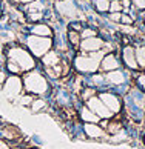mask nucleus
<instances>
[{
  "mask_svg": "<svg viewBox=\"0 0 145 149\" xmlns=\"http://www.w3.org/2000/svg\"><path fill=\"white\" fill-rule=\"evenodd\" d=\"M22 80H23L25 92H28V94L42 97V95H45V94L49 92V81H48V79L37 69H32V71L25 72V75H23Z\"/></svg>",
  "mask_w": 145,
  "mask_h": 149,
  "instance_id": "nucleus-1",
  "label": "nucleus"
},
{
  "mask_svg": "<svg viewBox=\"0 0 145 149\" xmlns=\"http://www.w3.org/2000/svg\"><path fill=\"white\" fill-rule=\"evenodd\" d=\"M105 51H97V52H87L80 54L74 58V68L82 74H94L100 68V60L103 58Z\"/></svg>",
  "mask_w": 145,
  "mask_h": 149,
  "instance_id": "nucleus-2",
  "label": "nucleus"
},
{
  "mask_svg": "<svg viewBox=\"0 0 145 149\" xmlns=\"http://www.w3.org/2000/svg\"><path fill=\"white\" fill-rule=\"evenodd\" d=\"M6 56L9 60H13L20 68L22 72H28V71L36 69V57L28 51V49L22 46H9L6 51Z\"/></svg>",
  "mask_w": 145,
  "mask_h": 149,
  "instance_id": "nucleus-3",
  "label": "nucleus"
},
{
  "mask_svg": "<svg viewBox=\"0 0 145 149\" xmlns=\"http://www.w3.org/2000/svg\"><path fill=\"white\" fill-rule=\"evenodd\" d=\"M25 45L28 48V51H30L36 58H42L48 51L53 49L54 42H53L51 37H39V36L30 34L25 38Z\"/></svg>",
  "mask_w": 145,
  "mask_h": 149,
  "instance_id": "nucleus-4",
  "label": "nucleus"
},
{
  "mask_svg": "<svg viewBox=\"0 0 145 149\" xmlns=\"http://www.w3.org/2000/svg\"><path fill=\"white\" fill-rule=\"evenodd\" d=\"M23 91H25V88H23V80H22V77L20 75H14V74L8 75L6 81H5L3 86H2L3 95L6 97L8 100H11V102L17 100L22 94H23Z\"/></svg>",
  "mask_w": 145,
  "mask_h": 149,
  "instance_id": "nucleus-5",
  "label": "nucleus"
},
{
  "mask_svg": "<svg viewBox=\"0 0 145 149\" xmlns=\"http://www.w3.org/2000/svg\"><path fill=\"white\" fill-rule=\"evenodd\" d=\"M87 106L90 108L100 120H111V118H113V112H111L110 109L105 106V103L100 100L97 95L91 97L90 100L87 102Z\"/></svg>",
  "mask_w": 145,
  "mask_h": 149,
  "instance_id": "nucleus-6",
  "label": "nucleus"
},
{
  "mask_svg": "<svg viewBox=\"0 0 145 149\" xmlns=\"http://www.w3.org/2000/svg\"><path fill=\"white\" fill-rule=\"evenodd\" d=\"M105 48V42L103 38L100 37H90V38H82L80 45H79V49L87 54V52H97V51H102Z\"/></svg>",
  "mask_w": 145,
  "mask_h": 149,
  "instance_id": "nucleus-7",
  "label": "nucleus"
},
{
  "mask_svg": "<svg viewBox=\"0 0 145 149\" xmlns=\"http://www.w3.org/2000/svg\"><path fill=\"white\" fill-rule=\"evenodd\" d=\"M99 98L105 103V106H107L113 114L120 112L122 102H120V98L116 95V94H113V92H100L99 94Z\"/></svg>",
  "mask_w": 145,
  "mask_h": 149,
  "instance_id": "nucleus-8",
  "label": "nucleus"
},
{
  "mask_svg": "<svg viewBox=\"0 0 145 149\" xmlns=\"http://www.w3.org/2000/svg\"><path fill=\"white\" fill-rule=\"evenodd\" d=\"M122 62L128 69H139L137 60H136V48L131 45H125L122 48Z\"/></svg>",
  "mask_w": 145,
  "mask_h": 149,
  "instance_id": "nucleus-9",
  "label": "nucleus"
},
{
  "mask_svg": "<svg viewBox=\"0 0 145 149\" xmlns=\"http://www.w3.org/2000/svg\"><path fill=\"white\" fill-rule=\"evenodd\" d=\"M56 6H57V13L62 15V17L72 19L79 14V9H77V6L74 3H72V0H59Z\"/></svg>",
  "mask_w": 145,
  "mask_h": 149,
  "instance_id": "nucleus-10",
  "label": "nucleus"
},
{
  "mask_svg": "<svg viewBox=\"0 0 145 149\" xmlns=\"http://www.w3.org/2000/svg\"><path fill=\"white\" fill-rule=\"evenodd\" d=\"M120 66V62L116 54L113 52H108L105 54L103 58L100 60V72H110V71H114V69H119Z\"/></svg>",
  "mask_w": 145,
  "mask_h": 149,
  "instance_id": "nucleus-11",
  "label": "nucleus"
},
{
  "mask_svg": "<svg viewBox=\"0 0 145 149\" xmlns=\"http://www.w3.org/2000/svg\"><path fill=\"white\" fill-rule=\"evenodd\" d=\"M105 80H107V83H110V85L120 86V85L125 83L127 75H125L124 71L114 69V71H110V72H105Z\"/></svg>",
  "mask_w": 145,
  "mask_h": 149,
  "instance_id": "nucleus-12",
  "label": "nucleus"
},
{
  "mask_svg": "<svg viewBox=\"0 0 145 149\" xmlns=\"http://www.w3.org/2000/svg\"><path fill=\"white\" fill-rule=\"evenodd\" d=\"M83 132L90 139H100V137H105V134H107V131L99 123H85L83 125Z\"/></svg>",
  "mask_w": 145,
  "mask_h": 149,
  "instance_id": "nucleus-13",
  "label": "nucleus"
},
{
  "mask_svg": "<svg viewBox=\"0 0 145 149\" xmlns=\"http://www.w3.org/2000/svg\"><path fill=\"white\" fill-rule=\"evenodd\" d=\"M31 34L32 36H39V37H51L53 38L54 32H53V28L48 23L39 22V23H34L31 26Z\"/></svg>",
  "mask_w": 145,
  "mask_h": 149,
  "instance_id": "nucleus-14",
  "label": "nucleus"
},
{
  "mask_svg": "<svg viewBox=\"0 0 145 149\" xmlns=\"http://www.w3.org/2000/svg\"><path fill=\"white\" fill-rule=\"evenodd\" d=\"M40 60H42V63H43L45 68H54V66H57V65L62 63V57L59 56L57 51H53V49H51V51H48Z\"/></svg>",
  "mask_w": 145,
  "mask_h": 149,
  "instance_id": "nucleus-15",
  "label": "nucleus"
},
{
  "mask_svg": "<svg viewBox=\"0 0 145 149\" xmlns=\"http://www.w3.org/2000/svg\"><path fill=\"white\" fill-rule=\"evenodd\" d=\"M46 2L45 0H34V2L26 5V14H32V13H46Z\"/></svg>",
  "mask_w": 145,
  "mask_h": 149,
  "instance_id": "nucleus-16",
  "label": "nucleus"
},
{
  "mask_svg": "<svg viewBox=\"0 0 145 149\" xmlns=\"http://www.w3.org/2000/svg\"><path fill=\"white\" fill-rule=\"evenodd\" d=\"M80 118L85 121V123H99V121H100V118L88 106H83L80 109Z\"/></svg>",
  "mask_w": 145,
  "mask_h": 149,
  "instance_id": "nucleus-17",
  "label": "nucleus"
},
{
  "mask_svg": "<svg viewBox=\"0 0 145 149\" xmlns=\"http://www.w3.org/2000/svg\"><path fill=\"white\" fill-rule=\"evenodd\" d=\"M97 13H110V0H91Z\"/></svg>",
  "mask_w": 145,
  "mask_h": 149,
  "instance_id": "nucleus-18",
  "label": "nucleus"
},
{
  "mask_svg": "<svg viewBox=\"0 0 145 149\" xmlns=\"http://www.w3.org/2000/svg\"><path fill=\"white\" fill-rule=\"evenodd\" d=\"M30 108H31L32 112H40V111H43V109L46 108V102L43 100L42 97H34V100H32Z\"/></svg>",
  "mask_w": 145,
  "mask_h": 149,
  "instance_id": "nucleus-19",
  "label": "nucleus"
},
{
  "mask_svg": "<svg viewBox=\"0 0 145 149\" xmlns=\"http://www.w3.org/2000/svg\"><path fill=\"white\" fill-rule=\"evenodd\" d=\"M68 42H70V45L71 46H74V48H79L80 45V42H82V37H80V32H77V31H68Z\"/></svg>",
  "mask_w": 145,
  "mask_h": 149,
  "instance_id": "nucleus-20",
  "label": "nucleus"
},
{
  "mask_svg": "<svg viewBox=\"0 0 145 149\" xmlns=\"http://www.w3.org/2000/svg\"><path fill=\"white\" fill-rule=\"evenodd\" d=\"M136 60H137V65L139 68H145V45L141 46H136Z\"/></svg>",
  "mask_w": 145,
  "mask_h": 149,
  "instance_id": "nucleus-21",
  "label": "nucleus"
},
{
  "mask_svg": "<svg viewBox=\"0 0 145 149\" xmlns=\"http://www.w3.org/2000/svg\"><path fill=\"white\" fill-rule=\"evenodd\" d=\"M94 95H96V89H94V88H83V89L80 91V98L85 100V102H88Z\"/></svg>",
  "mask_w": 145,
  "mask_h": 149,
  "instance_id": "nucleus-22",
  "label": "nucleus"
},
{
  "mask_svg": "<svg viewBox=\"0 0 145 149\" xmlns=\"http://www.w3.org/2000/svg\"><path fill=\"white\" fill-rule=\"evenodd\" d=\"M124 6H122V0H111L110 2V13H122Z\"/></svg>",
  "mask_w": 145,
  "mask_h": 149,
  "instance_id": "nucleus-23",
  "label": "nucleus"
},
{
  "mask_svg": "<svg viewBox=\"0 0 145 149\" xmlns=\"http://www.w3.org/2000/svg\"><path fill=\"white\" fill-rule=\"evenodd\" d=\"M6 69L9 71L11 74H14V75H19V74H22L20 68H19V66L15 65L14 62H13V60H9V58L6 60Z\"/></svg>",
  "mask_w": 145,
  "mask_h": 149,
  "instance_id": "nucleus-24",
  "label": "nucleus"
},
{
  "mask_svg": "<svg viewBox=\"0 0 145 149\" xmlns=\"http://www.w3.org/2000/svg\"><path fill=\"white\" fill-rule=\"evenodd\" d=\"M91 81H93V85H96V86H100V85L107 83V80H105V74H102V72L96 74V72H94L93 77H91Z\"/></svg>",
  "mask_w": 145,
  "mask_h": 149,
  "instance_id": "nucleus-25",
  "label": "nucleus"
},
{
  "mask_svg": "<svg viewBox=\"0 0 145 149\" xmlns=\"http://www.w3.org/2000/svg\"><path fill=\"white\" fill-rule=\"evenodd\" d=\"M97 36V31L93 29V28H83L80 31V37L82 38H90V37H96Z\"/></svg>",
  "mask_w": 145,
  "mask_h": 149,
  "instance_id": "nucleus-26",
  "label": "nucleus"
},
{
  "mask_svg": "<svg viewBox=\"0 0 145 149\" xmlns=\"http://www.w3.org/2000/svg\"><path fill=\"white\" fill-rule=\"evenodd\" d=\"M26 17H28V20H31V22H40L42 19H45V13H32V14H26Z\"/></svg>",
  "mask_w": 145,
  "mask_h": 149,
  "instance_id": "nucleus-27",
  "label": "nucleus"
},
{
  "mask_svg": "<svg viewBox=\"0 0 145 149\" xmlns=\"http://www.w3.org/2000/svg\"><path fill=\"white\" fill-rule=\"evenodd\" d=\"M120 31H122V34H128V36L136 34V29L133 28V25H120Z\"/></svg>",
  "mask_w": 145,
  "mask_h": 149,
  "instance_id": "nucleus-28",
  "label": "nucleus"
},
{
  "mask_svg": "<svg viewBox=\"0 0 145 149\" xmlns=\"http://www.w3.org/2000/svg\"><path fill=\"white\" fill-rule=\"evenodd\" d=\"M120 23H122V25H133V23H134V19H133L130 14H127V13H122Z\"/></svg>",
  "mask_w": 145,
  "mask_h": 149,
  "instance_id": "nucleus-29",
  "label": "nucleus"
},
{
  "mask_svg": "<svg viewBox=\"0 0 145 149\" xmlns=\"http://www.w3.org/2000/svg\"><path fill=\"white\" fill-rule=\"evenodd\" d=\"M120 17H122V13H110L108 15L110 22H114V23H120Z\"/></svg>",
  "mask_w": 145,
  "mask_h": 149,
  "instance_id": "nucleus-30",
  "label": "nucleus"
},
{
  "mask_svg": "<svg viewBox=\"0 0 145 149\" xmlns=\"http://www.w3.org/2000/svg\"><path fill=\"white\" fill-rule=\"evenodd\" d=\"M133 2V6L139 11H144L145 9V0H131Z\"/></svg>",
  "mask_w": 145,
  "mask_h": 149,
  "instance_id": "nucleus-31",
  "label": "nucleus"
},
{
  "mask_svg": "<svg viewBox=\"0 0 145 149\" xmlns=\"http://www.w3.org/2000/svg\"><path fill=\"white\" fill-rule=\"evenodd\" d=\"M137 85L142 91H145V72H142L141 75L137 77Z\"/></svg>",
  "mask_w": 145,
  "mask_h": 149,
  "instance_id": "nucleus-32",
  "label": "nucleus"
},
{
  "mask_svg": "<svg viewBox=\"0 0 145 149\" xmlns=\"http://www.w3.org/2000/svg\"><path fill=\"white\" fill-rule=\"evenodd\" d=\"M6 79H8L6 72H5V71H0V86H3V83L6 81Z\"/></svg>",
  "mask_w": 145,
  "mask_h": 149,
  "instance_id": "nucleus-33",
  "label": "nucleus"
},
{
  "mask_svg": "<svg viewBox=\"0 0 145 149\" xmlns=\"http://www.w3.org/2000/svg\"><path fill=\"white\" fill-rule=\"evenodd\" d=\"M31 2H34V0H17V3H23V5H28Z\"/></svg>",
  "mask_w": 145,
  "mask_h": 149,
  "instance_id": "nucleus-34",
  "label": "nucleus"
},
{
  "mask_svg": "<svg viewBox=\"0 0 145 149\" xmlns=\"http://www.w3.org/2000/svg\"><path fill=\"white\" fill-rule=\"evenodd\" d=\"M142 20H144V22H145V9H144V11H142Z\"/></svg>",
  "mask_w": 145,
  "mask_h": 149,
  "instance_id": "nucleus-35",
  "label": "nucleus"
},
{
  "mask_svg": "<svg viewBox=\"0 0 145 149\" xmlns=\"http://www.w3.org/2000/svg\"><path fill=\"white\" fill-rule=\"evenodd\" d=\"M144 72H145V68H144Z\"/></svg>",
  "mask_w": 145,
  "mask_h": 149,
  "instance_id": "nucleus-36",
  "label": "nucleus"
}]
</instances>
